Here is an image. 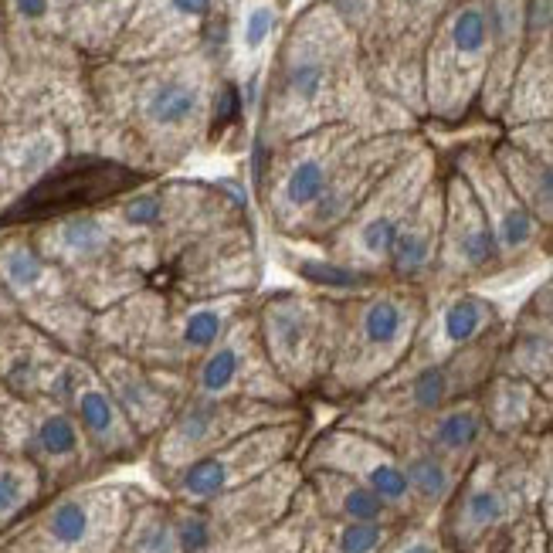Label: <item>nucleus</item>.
<instances>
[{
    "mask_svg": "<svg viewBox=\"0 0 553 553\" xmlns=\"http://www.w3.org/2000/svg\"><path fill=\"white\" fill-rule=\"evenodd\" d=\"M140 496L126 482H79L51 492L14 537L31 553H116Z\"/></svg>",
    "mask_w": 553,
    "mask_h": 553,
    "instance_id": "obj_1",
    "label": "nucleus"
},
{
    "mask_svg": "<svg viewBox=\"0 0 553 553\" xmlns=\"http://www.w3.org/2000/svg\"><path fill=\"white\" fill-rule=\"evenodd\" d=\"M418 302L408 292H374L343 316L333 306V350L326 377L336 391H360L408 353L418 330Z\"/></svg>",
    "mask_w": 553,
    "mask_h": 553,
    "instance_id": "obj_2",
    "label": "nucleus"
},
{
    "mask_svg": "<svg viewBox=\"0 0 553 553\" xmlns=\"http://www.w3.org/2000/svg\"><path fill=\"white\" fill-rule=\"evenodd\" d=\"M299 404H272V401H245V397H194L184 394L170 414L163 431L146 448L153 479L163 482L184 465L218 452L235 438L275 421L299 418Z\"/></svg>",
    "mask_w": 553,
    "mask_h": 553,
    "instance_id": "obj_3",
    "label": "nucleus"
},
{
    "mask_svg": "<svg viewBox=\"0 0 553 553\" xmlns=\"http://www.w3.org/2000/svg\"><path fill=\"white\" fill-rule=\"evenodd\" d=\"M258 336L292 394L323 384L333 350V302L299 289L262 292L252 302Z\"/></svg>",
    "mask_w": 553,
    "mask_h": 553,
    "instance_id": "obj_4",
    "label": "nucleus"
},
{
    "mask_svg": "<svg viewBox=\"0 0 553 553\" xmlns=\"http://www.w3.org/2000/svg\"><path fill=\"white\" fill-rule=\"evenodd\" d=\"M302 431H306V414L255 428L248 435L235 438V442H228L224 448H218V452L204 455V459L184 465L180 472L167 475L160 482V489L190 506L214 503L224 492L248 486L258 475L296 459L302 445Z\"/></svg>",
    "mask_w": 553,
    "mask_h": 553,
    "instance_id": "obj_5",
    "label": "nucleus"
},
{
    "mask_svg": "<svg viewBox=\"0 0 553 553\" xmlns=\"http://www.w3.org/2000/svg\"><path fill=\"white\" fill-rule=\"evenodd\" d=\"M255 302V299H252ZM184 394L194 397H245V401L299 404L289 384L275 374L258 336L255 309L248 306L228 333L184 374Z\"/></svg>",
    "mask_w": 553,
    "mask_h": 553,
    "instance_id": "obj_6",
    "label": "nucleus"
},
{
    "mask_svg": "<svg viewBox=\"0 0 553 553\" xmlns=\"http://www.w3.org/2000/svg\"><path fill=\"white\" fill-rule=\"evenodd\" d=\"M14 455H24L28 462L38 465L48 492H62L79 486V482H89V475L99 469L72 411L51 401H24Z\"/></svg>",
    "mask_w": 553,
    "mask_h": 553,
    "instance_id": "obj_7",
    "label": "nucleus"
},
{
    "mask_svg": "<svg viewBox=\"0 0 553 553\" xmlns=\"http://www.w3.org/2000/svg\"><path fill=\"white\" fill-rule=\"evenodd\" d=\"M302 469H333L343 472L350 479L364 482L367 489H374L391 513H408L414 506L408 475L401 469L394 448H387L380 438L357 425H340L330 428L306 448V455L299 459Z\"/></svg>",
    "mask_w": 553,
    "mask_h": 553,
    "instance_id": "obj_8",
    "label": "nucleus"
},
{
    "mask_svg": "<svg viewBox=\"0 0 553 553\" xmlns=\"http://www.w3.org/2000/svg\"><path fill=\"white\" fill-rule=\"evenodd\" d=\"M299 492H302V465L299 459H292L279 465V469L258 475L248 486L224 492L214 503H204V513L211 520L218 547L241 543L272 530L275 523H282L296 509Z\"/></svg>",
    "mask_w": 553,
    "mask_h": 553,
    "instance_id": "obj_9",
    "label": "nucleus"
},
{
    "mask_svg": "<svg viewBox=\"0 0 553 553\" xmlns=\"http://www.w3.org/2000/svg\"><path fill=\"white\" fill-rule=\"evenodd\" d=\"M218 540H214L211 520H207L204 506H190L180 499L153 496L143 489L136 499L123 537L116 543V553H214Z\"/></svg>",
    "mask_w": 553,
    "mask_h": 553,
    "instance_id": "obj_10",
    "label": "nucleus"
},
{
    "mask_svg": "<svg viewBox=\"0 0 553 553\" xmlns=\"http://www.w3.org/2000/svg\"><path fill=\"white\" fill-rule=\"evenodd\" d=\"M95 374L102 377V384L116 397L129 425L140 431V438L150 448V442L160 435L180 404V397H184V377L146 367L140 360L123 357V353H102L95 360Z\"/></svg>",
    "mask_w": 553,
    "mask_h": 553,
    "instance_id": "obj_11",
    "label": "nucleus"
},
{
    "mask_svg": "<svg viewBox=\"0 0 553 553\" xmlns=\"http://www.w3.org/2000/svg\"><path fill=\"white\" fill-rule=\"evenodd\" d=\"M140 184L136 170L109 160H75L68 167L55 170L45 180H38L14 211H7L0 221H24V218H48V214L75 211V207L106 201L112 194H123Z\"/></svg>",
    "mask_w": 553,
    "mask_h": 553,
    "instance_id": "obj_12",
    "label": "nucleus"
},
{
    "mask_svg": "<svg viewBox=\"0 0 553 553\" xmlns=\"http://www.w3.org/2000/svg\"><path fill=\"white\" fill-rule=\"evenodd\" d=\"M65 411H72V418L79 421L99 469L102 465L136 462L146 452V442L140 438V431L129 425V418L116 404V397L109 394V387L102 384V377L95 374V367L82 364L72 394H68V401H65Z\"/></svg>",
    "mask_w": 553,
    "mask_h": 553,
    "instance_id": "obj_13",
    "label": "nucleus"
},
{
    "mask_svg": "<svg viewBox=\"0 0 553 553\" xmlns=\"http://www.w3.org/2000/svg\"><path fill=\"white\" fill-rule=\"evenodd\" d=\"M302 503L319 516L353 523H391L394 516L374 489L333 469H302Z\"/></svg>",
    "mask_w": 553,
    "mask_h": 553,
    "instance_id": "obj_14",
    "label": "nucleus"
},
{
    "mask_svg": "<svg viewBox=\"0 0 553 553\" xmlns=\"http://www.w3.org/2000/svg\"><path fill=\"white\" fill-rule=\"evenodd\" d=\"M499 258H503V252H499L496 231H492L479 197H472L465 190L462 201H455L452 207V218H448L445 265L459 275H475L492 269Z\"/></svg>",
    "mask_w": 553,
    "mask_h": 553,
    "instance_id": "obj_15",
    "label": "nucleus"
},
{
    "mask_svg": "<svg viewBox=\"0 0 553 553\" xmlns=\"http://www.w3.org/2000/svg\"><path fill=\"white\" fill-rule=\"evenodd\" d=\"M302 499V492H299ZM302 520V553H384L391 543V523H353L319 516L306 503Z\"/></svg>",
    "mask_w": 553,
    "mask_h": 553,
    "instance_id": "obj_16",
    "label": "nucleus"
},
{
    "mask_svg": "<svg viewBox=\"0 0 553 553\" xmlns=\"http://www.w3.org/2000/svg\"><path fill=\"white\" fill-rule=\"evenodd\" d=\"M0 279H4L14 302L65 299V282H55L48 255L38 252L28 241H11L7 248H0Z\"/></svg>",
    "mask_w": 553,
    "mask_h": 553,
    "instance_id": "obj_17",
    "label": "nucleus"
},
{
    "mask_svg": "<svg viewBox=\"0 0 553 553\" xmlns=\"http://www.w3.org/2000/svg\"><path fill=\"white\" fill-rule=\"evenodd\" d=\"M486 438V414L475 404H448V408L428 414V428L421 431V445L438 452L448 462L469 459Z\"/></svg>",
    "mask_w": 553,
    "mask_h": 553,
    "instance_id": "obj_18",
    "label": "nucleus"
},
{
    "mask_svg": "<svg viewBox=\"0 0 553 553\" xmlns=\"http://www.w3.org/2000/svg\"><path fill=\"white\" fill-rule=\"evenodd\" d=\"M45 496L48 489L38 465L28 462L24 455L0 452V537L28 520L34 509L45 503Z\"/></svg>",
    "mask_w": 553,
    "mask_h": 553,
    "instance_id": "obj_19",
    "label": "nucleus"
},
{
    "mask_svg": "<svg viewBox=\"0 0 553 553\" xmlns=\"http://www.w3.org/2000/svg\"><path fill=\"white\" fill-rule=\"evenodd\" d=\"M435 258H438V224L428 214H418V218H404L401 231H397V241L391 248V272L397 279L411 282L421 279L435 269Z\"/></svg>",
    "mask_w": 553,
    "mask_h": 553,
    "instance_id": "obj_20",
    "label": "nucleus"
},
{
    "mask_svg": "<svg viewBox=\"0 0 553 553\" xmlns=\"http://www.w3.org/2000/svg\"><path fill=\"white\" fill-rule=\"evenodd\" d=\"M397 459H401V469L408 475L414 506H442L452 499L455 469L448 459H442V455L431 452V448H425L421 442L408 448V452H401Z\"/></svg>",
    "mask_w": 553,
    "mask_h": 553,
    "instance_id": "obj_21",
    "label": "nucleus"
},
{
    "mask_svg": "<svg viewBox=\"0 0 553 553\" xmlns=\"http://www.w3.org/2000/svg\"><path fill=\"white\" fill-rule=\"evenodd\" d=\"M492 319H496V309H492L489 299L462 292V296L448 299L445 309L438 313V336H442L448 350H465L482 340Z\"/></svg>",
    "mask_w": 553,
    "mask_h": 553,
    "instance_id": "obj_22",
    "label": "nucleus"
},
{
    "mask_svg": "<svg viewBox=\"0 0 553 553\" xmlns=\"http://www.w3.org/2000/svg\"><path fill=\"white\" fill-rule=\"evenodd\" d=\"M506 516H509L506 489L496 486V482H489V479L472 482V486H465V492H462L459 513H455V533H459L462 540L482 537V533L496 530Z\"/></svg>",
    "mask_w": 553,
    "mask_h": 553,
    "instance_id": "obj_23",
    "label": "nucleus"
},
{
    "mask_svg": "<svg viewBox=\"0 0 553 553\" xmlns=\"http://www.w3.org/2000/svg\"><path fill=\"white\" fill-rule=\"evenodd\" d=\"M112 248V235L99 218H68L58 224L55 245L51 255L58 258V265H92L99 258H106Z\"/></svg>",
    "mask_w": 553,
    "mask_h": 553,
    "instance_id": "obj_24",
    "label": "nucleus"
},
{
    "mask_svg": "<svg viewBox=\"0 0 553 553\" xmlns=\"http://www.w3.org/2000/svg\"><path fill=\"white\" fill-rule=\"evenodd\" d=\"M459 394V364H425L408 377L401 391L404 408L414 414H435Z\"/></svg>",
    "mask_w": 553,
    "mask_h": 553,
    "instance_id": "obj_25",
    "label": "nucleus"
},
{
    "mask_svg": "<svg viewBox=\"0 0 553 553\" xmlns=\"http://www.w3.org/2000/svg\"><path fill=\"white\" fill-rule=\"evenodd\" d=\"M197 109H201V92H197L190 82H180V79L157 82L143 102L146 119L160 129L187 126L190 119L197 116Z\"/></svg>",
    "mask_w": 553,
    "mask_h": 553,
    "instance_id": "obj_26",
    "label": "nucleus"
},
{
    "mask_svg": "<svg viewBox=\"0 0 553 553\" xmlns=\"http://www.w3.org/2000/svg\"><path fill=\"white\" fill-rule=\"evenodd\" d=\"M326 190H330V170H326V163L316 157H306L285 174L279 204L282 211H313Z\"/></svg>",
    "mask_w": 553,
    "mask_h": 553,
    "instance_id": "obj_27",
    "label": "nucleus"
},
{
    "mask_svg": "<svg viewBox=\"0 0 553 553\" xmlns=\"http://www.w3.org/2000/svg\"><path fill=\"white\" fill-rule=\"evenodd\" d=\"M302 520H306V509H302L299 499L296 509L282 523H275L272 530L241 543H228V547H218L214 553H302Z\"/></svg>",
    "mask_w": 553,
    "mask_h": 553,
    "instance_id": "obj_28",
    "label": "nucleus"
},
{
    "mask_svg": "<svg viewBox=\"0 0 553 553\" xmlns=\"http://www.w3.org/2000/svg\"><path fill=\"white\" fill-rule=\"evenodd\" d=\"M452 51L459 58H479L489 45V17L482 7H462L452 21Z\"/></svg>",
    "mask_w": 553,
    "mask_h": 553,
    "instance_id": "obj_29",
    "label": "nucleus"
},
{
    "mask_svg": "<svg viewBox=\"0 0 553 553\" xmlns=\"http://www.w3.org/2000/svg\"><path fill=\"white\" fill-rule=\"evenodd\" d=\"M530 387L516 384V380H503V384H496V391H492V401H489V411L486 414V425L492 421L496 428H516L526 421V411H530Z\"/></svg>",
    "mask_w": 553,
    "mask_h": 553,
    "instance_id": "obj_30",
    "label": "nucleus"
},
{
    "mask_svg": "<svg viewBox=\"0 0 553 553\" xmlns=\"http://www.w3.org/2000/svg\"><path fill=\"white\" fill-rule=\"evenodd\" d=\"M326 89V65L319 58H299L285 68V92L299 102H316Z\"/></svg>",
    "mask_w": 553,
    "mask_h": 553,
    "instance_id": "obj_31",
    "label": "nucleus"
},
{
    "mask_svg": "<svg viewBox=\"0 0 553 553\" xmlns=\"http://www.w3.org/2000/svg\"><path fill=\"white\" fill-rule=\"evenodd\" d=\"M272 31H275V11L269 4H255L252 11L245 14V24H241V41H245L248 51H258V48H265Z\"/></svg>",
    "mask_w": 553,
    "mask_h": 553,
    "instance_id": "obj_32",
    "label": "nucleus"
},
{
    "mask_svg": "<svg viewBox=\"0 0 553 553\" xmlns=\"http://www.w3.org/2000/svg\"><path fill=\"white\" fill-rule=\"evenodd\" d=\"M163 218V201L157 194H140V197H129L123 204V221L133 224V228H153Z\"/></svg>",
    "mask_w": 553,
    "mask_h": 553,
    "instance_id": "obj_33",
    "label": "nucleus"
},
{
    "mask_svg": "<svg viewBox=\"0 0 553 553\" xmlns=\"http://www.w3.org/2000/svg\"><path fill=\"white\" fill-rule=\"evenodd\" d=\"M533 201L543 214L553 218V163H537V170H533Z\"/></svg>",
    "mask_w": 553,
    "mask_h": 553,
    "instance_id": "obj_34",
    "label": "nucleus"
},
{
    "mask_svg": "<svg viewBox=\"0 0 553 553\" xmlns=\"http://www.w3.org/2000/svg\"><path fill=\"white\" fill-rule=\"evenodd\" d=\"M241 116V89L238 85H224L214 106V126H231Z\"/></svg>",
    "mask_w": 553,
    "mask_h": 553,
    "instance_id": "obj_35",
    "label": "nucleus"
},
{
    "mask_svg": "<svg viewBox=\"0 0 553 553\" xmlns=\"http://www.w3.org/2000/svg\"><path fill=\"white\" fill-rule=\"evenodd\" d=\"M211 4L214 0H170V7L184 17H207L211 14Z\"/></svg>",
    "mask_w": 553,
    "mask_h": 553,
    "instance_id": "obj_36",
    "label": "nucleus"
},
{
    "mask_svg": "<svg viewBox=\"0 0 553 553\" xmlns=\"http://www.w3.org/2000/svg\"><path fill=\"white\" fill-rule=\"evenodd\" d=\"M391 553H438V543L431 540V537H421V533H418V537H408V540L401 543V547H394Z\"/></svg>",
    "mask_w": 553,
    "mask_h": 553,
    "instance_id": "obj_37",
    "label": "nucleus"
},
{
    "mask_svg": "<svg viewBox=\"0 0 553 553\" xmlns=\"http://www.w3.org/2000/svg\"><path fill=\"white\" fill-rule=\"evenodd\" d=\"M14 11L28 21H38V17L48 14V0H14Z\"/></svg>",
    "mask_w": 553,
    "mask_h": 553,
    "instance_id": "obj_38",
    "label": "nucleus"
},
{
    "mask_svg": "<svg viewBox=\"0 0 553 553\" xmlns=\"http://www.w3.org/2000/svg\"><path fill=\"white\" fill-rule=\"evenodd\" d=\"M14 313H17V302H14L11 292H7L4 279H0V319H11Z\"/></svg>",
    "mask_w": 553,
    "mask_h": 553,
    "instance_id": "obj_39",
    "label": "nucleus"
},
{
    "mask_svg": "<svg viewBox=\"0 0 553 553\" xmlns=\"http://www.w3.org/2000/svg\"><path fill=\"white\" fill-rule=\"evenodd\" d=\"M0 553H31L28 547H24V543L21 540H17L14 537V533H11V537H7L4 543H0Z\"/></svg>",
    "mask_w": 553,
    "mask_h": 553,
    "instance_id": "obj_40",
    "label": "nucleus"
},
{
    "mask_svg": "<svg viewBox=\"0 0 553 553\" xmlns=\"http://www.w3.org/2000/svg\"><path fill=\"white\" fill-rule=\"evenodd\" d=\"M540 309L553 319V289H547V292H543V296H540Z\"/></svg>",
    "mask_w": 553,
    "mask_h": 553,
    "instance_id": "obj_41",
    "label": "nucleus"
},
{
    "mask_svg": "<svg viewBox=\"0 0 553 553\" xmlns=\"http://www.w3.org/2000/svg\"><path fill=\"white\" fill-rule=\"evenodd\" d=\"M92 4H112V0H92Z\"/></svg>",
    "mask_w": 553,
    "mask_h": 553,
    "instance_id": "obj_42",
    "label": "nucleus"
}]
</instances>
